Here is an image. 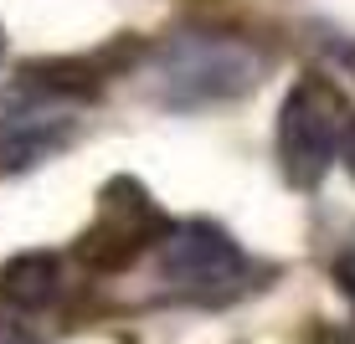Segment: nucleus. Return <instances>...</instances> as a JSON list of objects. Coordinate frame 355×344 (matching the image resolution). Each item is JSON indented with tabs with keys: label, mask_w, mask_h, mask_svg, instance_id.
Listing matches in <instances>:
<instances>
[{
	"label": "nucleus",
	"mask_w": 355,
	"mask_h": 344,
	"mask_svg": "<svg viewBox=\"0 0 355 344\" xmlns=\"http://www.w3.org/2000/svg\"><path fill=\"white\" fill-rule=\"evenodd\" d=\"M0 344H36V339H31V329L21 324V318L0 314Z\"/></svg>",
	"instance_id": "nucleus-8"
},
{
	"label": "nucleus",
	"mask_w": 355,
	"mask_h": 344,
	"mask_svg": "<svg viewBox=\"0 0 355 344\" xmlns=\"http://www.w3.org/2000/svg\"><path fill=\"white\" fill-rule=\"evenodd\" d=\"M314 344H355V339L345 334V329H324V334H320V339H314Z\"/></svg>",
	"instance_id": "nucleus-10"
},
{
	"label": "nucleus",
	"mask_w": 355,
	"mask_h": 344,
	"mask_svg": "<svg viewBox=\"0 0 355 344\" xmlns=\"http://www.w3.org/2000/svg\"><path fill=\"white\" fill-rule=\"evenodd\" d=\"M335 288L355 303V247H345V252L335 257Z\"/></svg>",
	"instance_id": "nucleus-7"
},
{
	"label": "nucleus",
	"mask_w": 355,
	"mask_h": 344,
	"mask_svg": "<svg viewBox=\"0 0 355 344\" xmlns=\"http://www.w3.org/2000/svg\"><path fill=\"white\" fill-rule=\"evenodd\" d=\"M0 52H6V31H0Z\"/></svg>",
	"instance_id": "nucleus-11"
},
{
	"label": "nucleus",
	"mask_w": 355,
	"mask_h": 344,
	"mask_svg": "<svg viewBox=\"0 0 355 344\" xmlns=\"http://www.w3.org/2000/svg\"><path fill=\"white\" fill-rule=\"evenodd\" d=\"M165 211L155 206V195L134 175H114L93 201V221L78 242H72V262L93 267V273H124L129 262H139L144 252H155V242L165 237Z\"/></svg>",
	"instance_id": "nucleus-5"
},
{
	"label": "nucleus",
	"mask_w": 355,
	"mask_h": 344,
	"mask_svg": "<svg viewBox=\"0 0 355 344\" xmlns=\"http://www.w3.org/2000/svg\"><path fill=\"white\" fill-rule=\"evenodd\" d=\"M268 78V57L232 31H180L155 57V93L165 108H222Z\"/></svg>",
	"instance_id": "nucleus-1"
},
{
	"label": "nucleus",
	"mask_w": 355,
	"mask_h": 344,
	"mask_svg": "<svg viewBox=\"0 0 355 344\" xmlns=\"http://www.w3.org/2000/svg\"><path fill=\"white\" fill-rule=\"evenodd\" d=\"M345 129H350V108L340 88L320 72L293 78V88L284 93L273 124V150H278V175L288 190H320L329 165L345 150Z\"/></svg>",
	"instance_id": "nucleus-2"
},
{
	"label": "nucleus",
	"mask_w": 355,
	"mask_h": 344,
	"mask_svg": "<svg viewBox=\"0 0 355 344\" xmlns=\"http://www.w3.org/2000/svg\"><path fill=\"white\" fill-rule=\"evenodd\" d=\"M62 252H46V247H36V252H16V257H6V267H0V309H10V314H42V309H52L57 298H62Z\"/></svg>",
	"instance_id": "nucleus-6"
},
{
	"label": "nucleus",
	"mask_w": 355,
	"mask_h": 344,
	"mask_svg": "<svg viewBox=\"0 0 355 344\" xmlns=\"http://www.w3.org/2000/svg\"><path fill=\"white\" fill-rule=\"evenodd\" d=\"M78 93H67L46 67H21L0 93V175H21L52 159L78 129Z\"/></svg>",
	"instance_id": "nucleus-4"
},
{
	"label": "nucleus",
	"mask_w": 355,
	"mask_h": 344,
	"mask_svg": "<svg viewBox=\"0 0 355 344\" xmlns=\"http://www.w3.org/2000/svg\"><path fill=\"white\" fill-rule=\"evenodd\" d=\"M155 267L175 298L206 309H227L252 288V257L206 216L170 221L165 237L155 242Z\"/></svg>",
	"instance_id": "nucleus-3"
},
{
	"label": "nucleus",
	"mask_w": 355,
	"mask_h": 344,
	"mask_svg": "<svg viewBox=\"0 0 355 344\" xmlns=\"http://www.w3.org/2000/svg\"><path fill=\"white\" fill-rule=\"evenodd\" d=\"M340 159H345L350 180H355V114H350V129H345V150H340Z\"/></svg>",
	"instance_id": "nucleus-9"
}]
</instances>
